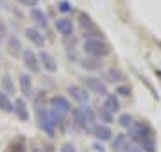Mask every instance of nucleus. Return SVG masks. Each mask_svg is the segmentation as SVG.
I'll list each match as a JSON object with an SVG mask.
<instances>
[{"label":"nucleus","instance_id":"f257e3e1","mask_svg":"<svg viewBox=\"0 0 161 152\" xmlns=\"http://www.w3.org/2000/svg\"><path fill=\"white\" fill-rule=\"evenodd\" d=\"M72 117H74V122L77 127H80L88 134L93 133V127L97 125V113L92 107H88V106L75 107V109H72Z\"/></svg>","mask_w":161,"mask_h":152},{"label":"nucleus","instance_id":"f03ea898","mask_svg":"<svg viewBox=\"0 0 161 152\" xmlns=\"http://www.w3.org/2000/svg\"><path fill=\"white\" fill-rule=\"evenodd\" d=\"M36 117H38V125L43 133H47L48 136L56 134V125L59 123L61 118L52 111V109H45V107H38L36 109Z\"/></svg>","mask_w":161,"mask_h":152},{"label":"nucleus","instance_id":"7ed1b4c3","mask_svg":"<svg viewBox=\"0 0 161 152\" xmlns=\"http://www.w3.org/2000/svg\"><path fill=\"white\" fill-rule=\"evenodd\" d=\"M82 50L88 54L92 59H102L109 56V45L102 40V38H93V40H84L82 43Z\"/></svg>","mask_w":161,"mask_h":152},{"label":"nucleus","instance_id":"20e7f679","mask_svg":"<svg viewBox=\"0 0 161 152\" xmlns=\"http://www.w3.org/2000/svg\"><path fill=\"white\" fill-rule=\"evenodd\" d=\"M129 136H131L132 141H136V143H143V141L147 140H154V131H152V127H150L147 122H142V120H138V122H132V125L129 129Z\"/></svg>","mask_w":161,"mask_h":152},{"label":"nucleus","instance_id":"39448f33","mask_svg":"<svg viewBox=\"0 0 161 152\" xmlns=\"http://www.w3.org/2000/svg\"><path fill=\"white\" fill-rule=\"evenodd\" d=\"M84 86H86L88 91H92V93L98 95V97H108L109 91H108V86H106V82L100 81L98 77H84Z\"/></svg>","mask_w":161,"mask_h":152},{"label":"nucleus","instance_id":"423d86ee","mask_svg":"<svg viewBox=\"0 0 161 152\" xmlns=\"http://www.w3.org/2000/svg\"><path fill=\"white\" fill-rule=\"evenodd\" d=\"M50 109L56 113L59 118H63V117H66V115L72 111V106H70V102H68L66 97L56 95V97H52L50 99Z\"/></svg>","mask_w":161,"mask_h":152},{"label":"nucleus","instance_id":"0eeeda50","mask_svg":"<svg viewBox=\"0 0 161 152\" xmlns=\"http://www.w3.org/2000/svg\"><path fill=\"white\" fill-rule=\"evenodd\" d=\"M22 59H23V64H25V68L29 72H32V73H38L41 68L40 64V59H38V56H36L32 50H23L22 52Z\"/></svg>","mask_w":161,"mask_h":152},{"label":"nucleus","instance_id":"6e6552de","mask_svg":"<svg viewBox=\"0 0 161 152\" xmlns=\"http://www.w3.org/2000/svg\"><path fill=\"white\" fill-rule=\"evenodd\" d=\"M66 91H68L70 97H72L75 102H79V104H88V102H90V93H86V88H80L77 84H70Z\"/></svg>","mask_w":161,"mask_h":152},{"label":"nucleus","instance_id":"1a4fd4ad","mask_svg":"<svg viewBox=\"0 0 161 152\" xmlns=\"http://www.w3.org/2000/svg\"><path fill=\"white\" fill-rule=\"evenodd\" d=\"M38 59H40V64L48 72V73H54V72L58 70V63H56V59H54V56H52L50 52L41 50L40 56H38Z\"/></svg>","mask_w":161,"mask_h":152},{"label":"nucleus","instance_id":"9d476101","mask_svg":"<svg viewBox=\"0 0 161 152\" xmlns=\"http://www.w3.org/2000/svg\"><path fill=\"white\" fill-rule=\"evenodd\" d=\"M25 38L32 45H36V47H40V48H43V45H45V36H43V32L40 29H36V27H27L25 29Z\"/></svg>","mask_w":161,"mask_h":152},{"label":"nucleus","instance_id":"9b49d317","mask_svg":"<svg viewBox=\"0 0 161 152\" xmlns=\"http://www.w3.org/2000/svg\"><path fill=\"white\" fill-rule=\"evenodd\" d=\"M54 27H56V30H58L61 36H64V38L72 36V32H74V24H72V20H68V18H59V20H56Z\"/></svg>","mask_w":161,"mask_h":152},{"label":"nucleus","instance_id":"f8f14e48","mask_svg":"<svg viewBox=\"0 0 161 152\" xmlns=\"http://www.w3.org/2000/svg\"><path fill=\"white\" fill-rule=\"evenodd\" d=\"M13 111L22 122H27L29 120V107L25 104L23 99H14V104H13Z\"/></svg>","mask_w":161,"mask_h":152},{"label":"nucleus","instance_id":"ddd939ff","mask_svg":"<svg viewBox=\"0 0 161 152\" xmlns=\"http://www.w3.org/2000/svg\"><path fill=\"white\" fill-rule=\"evenodd\" d=\"M29 16L38 27H43V29H45L47 25H48V18H47V14L43 13V9H40V7H32V9H29Z\"/></svg>","mask_w":161,"mask_h":152},{"label":"nucleus","instance_id":"4468645a","mask_svg":"<svg viewBox=\"0 0 161 152\" xmlns=\"http://www.w3.org/2000/svg\"><path fill=\"white\" fill-rule=\"evenodd\" d=\"M97 140H102V141H108L111 140V136H113V131L109 129V125H106V123H97L95 127H93V133H92Z\"/></svg>","mask_w":161,"mask_h":152},{"label":"nucleus","instance_id":"2eb2a0df","mask_svg":"<svg viewBox=\"0 0 161 152\" xmlns=\"http://www.w3.org/2000/svg\"><path fill=\"white\" fill-rule=\"evenodd\" d=\"M20 90L25 97H31L32 95V79H31L27 73H22L20 75Z\"/></svg>","mask_w":161,"mask_h":152},{"label":"nucleus","instance_id":"dca6fc26","mask_svg":"<svg viewBox=\"0 0 161 152\" xmlns=\"http://www.w3.org/2000/svg\"><path fill=\"white\" fill-rule=\"evenodd\" d=\"M104 107L108 109V111H111L113 115L115 113H118V109H120V102H118V99H116L115 95H108V97H104Z\"/></svg>","mask_w":161,"mask_h":152},{"label":"nucleus","instance_id":"f3484780","mask_svg":"<svg viewBox=\"0 0 161 152\" xmlns=\"http://www.w3.org/2000/svg\"><path fill=\"white\" fill-rule=\"evenodd\" d=\"M79 25L86 30V32L95 30V24H93L92 16H90V14H86V13H79Z\"/></svg>","mask_w":161,"mask_h":152},{"label":"nucleus","instance_id":"a211bd4d","mask_svg":"<svg viewBox=\"0 0 161 152\" xmlns=\"http://www.w3.org/2000/svg\"><path fill=\"white\" fill-rule=\"evenodd\" d=\"M7 48H9V52H11L13 56H16V54L23 52V48H22V41H20V38H18V36H11V38L7 40Z\"/></svg>","mask_w":161,"mask_h":152},{"label":"nucleus","instance_id":"6ab92c4d","mask_svg":"<svg viewBox=\"0 0 161 152\" xmlns=\"http://www.w3.org/2000/svg\"><path fill=\"white\" fill-rule=\"evenodd\" d=\"M127 145H129V141H127L125 134H116L115 136V140H113V150L115 152H124Z\"/></svg>","mask_w":161,"mask_h":152},{"label":"nucleus","instance_id":"aec40b11","mask_svg":"<svg viewBox=\"0 0 161 152\" xmlns=\"http://www.w3.org/2000/svg\"><path fill=\"white\" fill-rule=\"evenodd\" d=\"M0 107H2V111H6V113L13 111V100L6 91H0Z\"/></svg>","mask_w":161,"mask_h":152},{"label":"nucleus","instance_id":"412c9836","mask_svg":"<svg viewBox=\"0 0 161 152\" xmlns=\"http://www.w3.org/2000/svg\"><path fill=\"white\" fill-rule=\"evenodd\" d=\"M80 66H82L84 70H100V68H102V63H100L98 59L88 57V59H82V61H80Z\"/></svg>","mask_w":161,"mask_h":152},{"label":"nucleus","instance_id":"4be33fe9","mask_svg":"<svg viewBox=\"0 0 161 152\" xmlns=\"http://www.w3.org/2000/svg\"><path fill=\"white\" fill-rule=\"evenodd\" d=\"M97 115H98V118H100V122H104L106 125H108V123H111L113 120H115V115H113L111 111H108V109H106L104 106L100 107V109H98Z\"/></svg>","mask_w":161,"mask_h":152},{"label":"nucleus","instance_id":"5701e85b","mask_svg":"<svg viewBox=\"0 0 161 152\" xmlns=\"http://www.w3.org/2000/svg\"><path fill=\"white\" fill-rule=\"evenodd\" d=\"M2 86H4V91H6L7 95L14 93V84H13L9 73H4V75H2Z\"/></svg>","mask_w":161,"mask_h":152},{"label":"nucleus","instance_id":"b1692460","mask_svg":"<svg viewBox=\"0 0 161 152\" xmlns=\"http://www.w3.org/2000/svg\"><path fill=\"white\" fill-rule=\"evenodd\" d=\"M108 79H109V82H122L125 79V75H124L118 68H111V70L108 72Z\"/></svg>","mask_w":161,"mask_h":152},{"label":"nucleus","instance_id":"393cba45","mask_svg":"<svg viewBox=\"0 0 161 152\" xmlns=\"http://www.w3.org/2000/svg\"><path fill=\"white\" fill-rule=\"evenodd\" d=\"M132 122H134V120H132V117L129 115V113H122L120 118H118V123H120L124 129H129L132 125Z\"/></svg>","mask_w":161,"mask_h":152},{"label":"nucleus","instance_id":"a878e982","mask_svg":"<svg viewBox=\"0 0 161 152\" xmlns=\"http://www.w3.org/2000/svg\"><path fill=\"white\" fill-rule=\"evenodd\" d=\"M58 9H59L61 13H72V11H74V6H72L70 2H59Z\"/></svg>","mask_w":161,"mask_h":152},{"label":"nucleus","instance_id":"bb28decb","mask_svg":"<svg viewBox=\"0 0 161 152\" xmlns=\"http://www.w3.org/2000/svg\"><path fill=\"white\" fill-rule=\"evenodd\" d=\"M16 2H20L22 6H25V7H38V4H40V0H16Z\"/></svg>","mask_w":161,"mask_h":152},{"label":"nucleus","instance_id":"cd10ccee","mask_svg":"<svg viewBox=\"0 0 161 152\" xmlns=\"http://www.w3.org/2000/svg\"><path fill=\"white\" fill-rule=\"evenodd\" d=\"M116 93L120 95V97H129V95H131V88H127V86H118V88H116Z\"/></svg>","mask_w":161,"mask_h":152},{"label":"nucleus","instance_id":"c85d7f7f","mask_svg":"<svg viewBox=\"0 0 161 152\" xmlns=\"http://www.w3.org/2000/svg\"><path fill=\"white\" fill-rule=\"evenodd\" d=\"M59 152H77V149L72 143H64V145H61V150Z\"/></svg>","mask_w":161,"mask_h":152},{"label":"nucleus","instance_id":"c756f323","mask_svg":"<svg viewBox=\"0 0 161 152\" xmlns=\"http://www.w3.org/2000/svg\"><path fill=\"white\" fill-rule=\"evenodd\" d=\"M6 36H7V27H6L4 22H0V40H2V38H6Z\"/></svg>","mask_w":161,"mask_h":152},{"label":"nucleus","instance_id":"7c9ffc66","mask_svg":"<svg viewBox=\"0 0 161 152\" xmlns=\"http://www.w3.org/2000/svg\"><path fill=\"white\" fill-rule=\"evenodd\" d=\"M124 152H143V150H142L140 147H136V145H127Z\"/></svg>","mask_w":161,"mask_h":152},{"label":"nucleus","instance_id":"2f4dec72","mask_svg":"<svg viewBox=\"0 0 161 152\" xmlns=\"http://www.w3.org/2000/svg\"><path fill=\"white\" fill-rule=\"evenodd\" d=\"M93 149H95L97 152H104V147H102V145H98V143H95V145H93Z\"/></svg>","mask_w":161,"mask_h":152},{"label":"nucleus","instance_id":"473e14b6","mask_svg":"<svg viewBox=\"0 0 161 152\" xmlns=\"http://www.w3.org/2000/svg\"><path fill=\"white\" fill-rule=\"evenodd\" d=\"M31 152H43V150H40V149H32Z\"/></svg>","mask_w":161,"mask_h":152}]
</instances>
